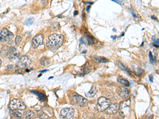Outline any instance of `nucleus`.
<instances>
[{
	"label": "nucleus",
	"instance_id": "obj_25",
	"mask_svg": "<svg viewBox=\"0 0 159 119\" xmlns=\"http://www.w3.org/2000/svg\"><path fill=\"white\" fill-rule=\"evenodd\" d=\"M14 65H11V64H10V65H8V66H7V69H8V70H12V69L14 68Z\"/></svg>",
	"mask_w": 159,
	"mask_h": 119
},
{
	"label": "nucleus",
	"instance_id": "obj_35",
	"mask_svg": "<svg viewBox=\"0 0 159 119\" xmlns=\"http://www.w3.org/2000/svg\"><path fill=\"white\" fill-rule=\"evenodd\" d=\"M1 64H2V60H0V66H1Z\"/></svg>",
	"mask_w": 159,
	"mask_h": 119
},
{
	"label": "nucleus",
	"instance_id": "obj_32",
	"mask_svg": "<svg viewBox=\"0 0 159 119\" xmlns=\"http://www.w3.org/2000/svg\"><path fill=\"white\" fill-rule=\"evenodd\" d=\"M152 18H154V19H156L157 20V18H155V17H154V16H152Z\"/></svg>",
	"mask_w": 159,
	"mask_h": 119
},
{
	"label": "nucleus",
	"instance_id": "obj_30",
	"mask_svg": "<svg viewBox=\"0 0 159 119\" xmlns=\"http://www.w3.org/2000/svg\"><path fill=\"white\" fill-rule=\"evenodd\" d=\"M89 9H90V6H87V12L89 11Z\"/></svg>",
	"mask_w": 159,
	"mask_h": 119
},
{
	"label": "nucleus",
	"instance_id": "obj_26",
	"mask_svg": "<svg viewBox=\"0 0 159 119\" xmlns=\"http://www.w3.org/2000/svg\"><path fill=\"white\" fill-rule=\"evenodd\" d=\"M146 119H153V116L152 115H150V116H148V117H146Z\"/></svg>",
	"mask_w": 159,
	"mask_h": 119
},
{
	"label": "nucleus",
	"instance_id": "obj_16",
	"mask_svg": "<svg viewBox=\"0 0 159 119\" xmlns=\"http://www.w3.org/2000/svg\"><path fill=\"white\" fill-rule=\"evenodd\" d=\"M25 117H26L27 119H32L33 117H34V113H33V111H31V110H27V111L25 112L24 114Z\"/></svg>",
	"mask_w": 159,
	"mask_h": 119
},
{
	"label": "nucleus",
	"instance_id": "obj_22",
	"mask_svg": "<svg viewBox=\"0 0 159 119\" xmlns=\"http://www.w3.org/2000/svg\"><path fill=\"white\" fill-rule=\"evenodd\" d=\"M21 41H22V37H21V36H17L16 38H15V45H18L20 43H21Z\"/></svg>",
	"mask_w": 159,
	"mask_h": 119
},
{
	"label": "nucleus",
	"instance_id": "obj_4",
	"mask_svg": "<svg viewBox=\"0 0 159 119\" xmlns=\"http://www.w3.org/2000/svg\"><path fill=\"white\" fill-rule=\"evenodd\" d=\"M71 102L74 105L79 106V107H85L87 105V100L79 95L74 94L71 97Z\"/></svg>",
	"mask_w": 159,
	"mask_h": 119
},
{
	"label": "nucleus",
	"instance_id": "obj_13",
	"mask_svg": "<svg viewBox=\"0 0 159 119\" xmlns=\"http://www.w3.org/2000/svg\"><path fill=\"white\" fill-rule=\"evenodd\" d=\"M118 82L122 84L123 86L124 87H129L130 86V82L128 81L127 79H123V78H118Z\"/></svg>",
	"mask_w": 159,
	"mask_h": 119
},
{
	"label": "nucleus",
	"instance_id": "obj_15",
	"mask_svg": "<svg viewBox=\"0 0 159 119\" xmlns=\"http://www.w3.org/2000/svg\"><path fill=\"white\" fill-rule=\"evenodd\" d=\"M37 116L41 119H48L49 118L48 114H45L44 111H42V110H38V111H37Z\"/></svg>",
	"mask_w": 159,
	"mask_h": 119
},
{
	"label": "nucleus",
	"instance_id": "obj_29",
	"mask_svg": "<svg viewBox=\"0 0 159 119\" xmlns=\"http://www.w3.org/2000/svg\"><path fill=\"white\" fill-rule=\"evenodd\" d=\"M132 15H133L134 17H135V18H136V15L135 14V13H134V12H132Z\"/></svg>",
	"mask_w": 159,
	"mask_h": 119
},
{
	"label": "nucleus",
	"instance_id": "obj_20",
	"mask_svg": "<svg viewBox=\"0 0 159 119\" xmlns=\"http://www.w3.org/2000/svg\"><path fill=\"white\" fill-rule=\"evenodd\" d=\"M118 64H119V67H121V68L123 69V70H124L125 71H127L128 74H131V72H130V71L128 70V68H127V67L126 66H125L124 64H123V63H121L120 61H118Z\"/></svg>",
	"mask_w": 159,
	"mask_h": 119
},
{
	"label": "nucleus",
	"instance_id": "obj_21",
	"mask_svg": "<svg viewBox=\"0 0 159 119\" xmlns=\"http://www.w3.org/2000/svg\"><path fill=\"white\" fill-rule=\"evenodd\" d=\"M149 57H150V62H151L152 63H155L156 59L153 57V54H152V53H151V52H150V53H149Z\"/></svg>",
	"mask_w": 159,
	"mask_h": 119
},
{
	"label": "nucleus",
	"instance_id": "obj_9",
	"mask_svg": "<svg viewBox=\"0 0 159 119\" xmlns=\"http://www.w3.org/2000/svg\"><path fill=\"white\" fill-rule=\"evenodd\" d=\"M118 93L119 96L123 99H127L130 97V91L125 87H119L118 88Z\"/></svg>",
	"mask_w": 159,
	"mask_h": 119
},
{
	"label": "nucleus",
	"instance_id": "obj_7",
	"mask_svg": "<svg viewBox=\"0 0 159 119\" xmlns=\"http://www.w3.org/2000/svg\"><path fill=\"white\" fill-rule=\"evenodd\" d=\"M61 116L62 118L72 119L74 114V110L72 108H64L61 110Z\"/></svg>",
	"mask_w": 159,
	"mask_h": 119
},
{
	"label": "nucleus",
	"instance_id": "obj_14",
	"mask_svg": "<svg viewBox=\"0 0 159 119\" xmlns=\"http://www.w3.org/2000/svg\"><path fill=\"white\" fill-rule=\"evenodd\" d=\"M32 93H33V94H35L37 95V97L39 98V99L41 100V101H45L46 100V97H45V95L44 94H42V93H40L38 91H31Z\"/></svg>",
	"mask_w": 159,
	"mask_h": 119
},
{
	"label": "nucleus",
	"instance_id": "obj_11",
	"mask_svg": "<svg viewBox=\"0 0 159 119\" xmlns=\"http://www.w3.org/2000/svg\"><path fill=\"white\" fill-rule=\"evenodd\" d=\"M119 106L118 104H111L109 107H107V109L105 110L106 113L107 114H115L119 111Z\"/></svg>",
	"mask_w": 159,
	"mask_h": 119
},
{
	"label": "nucleus",
	"instance_id": "obj_34",
	"mask_svg": "<svg viewBox=\"0 0 159 119\" xmlns=\"http://www.w3.org/2000/svg\"><path fill=\"white\" fill-rule=\"evenodd\" d=\"M154 47H156V48H158V46L156 45H154Z\"/></svg>",
	"mask_w": 159,
	"mask_h": 119
},
{
	"label": "nucleus",
	"instance_id": "obj_27",
	"mask_svg": "<svg viewBox=\"0 0 159 119\" xmlns=\"http://www.w3.org/2000/svg\"><path fill=\"white\" fill-rule=\"evenodd\" d=\"M150 81L153 82V76L152 75H150Z\"/></svg>",
	"mask_w": 159,
	"mask_h": 119
},
{
	"label": "nucleus",
	"instance_id": "obj_18",
	"mask_svg": "<svg viewBox=\"0 0 159 119\" xmlns=\"http://www.w3.org/2000/svg\"><path fill=\"white\" fill-rule=\"evenodd\" d=\"M96 91H97V90H96V87H95V86H93L92 87H91V91L87 94V97H93V96L95 95Z\"/></svg>",
	"mask_w": 159,
	"mask_h": 119
},
{
	"label": "nucleus",
	"instance_id": "obj_17",
	"mask_svg": "<svg viewBox=\"0 0 159 119\" xmlns=\"http://www.w3.org/2000/svg\"><path fill=\"white\" fill-rule=\"evenodd\" d=\"M11 115L13 118H16V119H22V114H21L18 111H14L11 114Z\"/></svg>",
	"mask_w": 159,
	"mask_h": 119
},
{
	"label": "nucleus",
	"instance_id": "obj_12",
	"mask_svg": "<svg viewBox=\"0 0 159 119\" xmlns=\"http://www.w3.org/2000/svg\"><path fill=\"white\" fill-rule=\"evenodd\" d=\"M93 60L95 61L96 63H106L108 62V60L105 57H92Z\"/></svg>",
	"mask_w": 159,
	"mask_h": 119
},
{
	"label": "nucleus",
	"instance_id": "obj_3",
	"mask_svg": "<svg viewBox=\"0 0 159 119\" xmlns=\"http://www.w3.org/2000/svg\"><path fill=\"white\" fill-rule=\"evenodd\" d=\"M111 104V101L107 98L100 97L97 102V110L99 111H105Z\"/></svg>",
	"mask_w": 159,
	"mask_h": 119
},
{
	"label": "nucleus",
	"instance_id": "obj_5",
	"mask_svg": "<svg viewBox=\"0 0 159 119\" xmlns=\"http://www.w3.org/2000/svg\"><path fill=\"white\" fill-rule=\"evenodd\" d=\"M31 63L30 59L27 56H22L20 58L18 63H17V67L18 69H25L27 67H29Z\"/></svg>",
	"mask_w": 159,
	"mask_h": 119
},
{
	"label": "nucleus",
	"instance_id": "obj_28",
	"mask_svg": "<svg viewBox=\"0 0 159 119\" xmlns=\"http://www.w3.org/2000/svg\"><path fill=\"white\" fill-rule=\"evenodd\" d=\"M49 70H43V71H40V72H41V73H42V72H46V71H48Z\"/></svg>",
	"mask_w": 159,
	"mask_h": 119
},
{
	"label": "nucleus",
	"instance_id": "obj_6",
	"mask_svg": "<svg viewBox=\"0 0 159 119\" xmlns=\"http://www.w3.org/2000/svg\"><path fill=\"white\" fill-rule=\"evenodd\" d=\"M13 33H10L6 28H3L0 33V41H8L13 38Z\"/></svg>",
	"mask_w": 159,
	"mask_h": 119
},
{
	"label": "nucleus",
	"instance_id": "obj_1",
	"mask_svg": "<svg viewBox=\"0 0 159 119\" xmlns=\"http://www.w3.org/2000/svg\"><path fill=\"white\" fill-rule=\"evenodd\" d=\"M63 42H64L63 36L61 34H57V33H54V34H52L49 37L46 46L50 50L54 51L59 49L63 45Z\"/></svg>",
	"mask_w": 159,
	"mask_h": 119
},
{
	"label": "nucleus",
	"instance_id": "obj_31",
	"mask_svg": "<svg viewBox=\"0 0 159 119\" xmlns=\"http://www.w3.org/2000/svg\"><path fill=\"white\" fill-rule=\"evenodd\" d=\"M77 14H78V12L77 11H75V15H77Z\"/></svg>",
	"mask_w": 159,
	"mask_h": 119
},
{
	"label": "nucleus",
	"instance_id": "obj_23",
	"mask_svg": "<svg viewBox=\"0 0 159 119\" xmlns=\"http://www.w3.org/2000/svg\"><path fill=\"white\" fill-rule=\"evenodd\" d=\"M33 22H34V19H33V18H29L26 20V25H32L33 23Z\"/></svg>",
	"mask_w": 159,
	"mask_h": 119
},
{
	"label": "nucleus",
	"instance_id": "obj_2",
	"mask_svg": "<svg viewBox=\"0 0 159 119\" xmlns=\"http://www.w3.org/2000/svg\"><path fill=\"white\" fill-rule=\"evenodd\" d=\"M9 107L11 110H23L26 108V106L25 105V103L22 100H20L18 99H11Z\"/></svg>",
	"mask_w": 159,
	"mask_h": 119
},
{
	"label": "nucleus",
	"instance_id": "obj_19",
	"mask_svg": "<svg viewBox=\"0 0 159 119\" xmlns=\"http://www.w3.org/2000/svg\"><path fill=\"white\" fill-rule=\"evenodd\" d=\"M40 63L42 66H46L49 64V60L46 57H43L41 58V60H40Z\"/></svg>",
	"mask_w": 159,
	"mask_h": 119
},
{
	"label": "nucleus",
	"instance_id": "obj_33",
	"mask_svg": "<svg viewBox=\"0 0 159 119\" xmlns=\"http://www.w3.org/2000/svg\"><path fill=\"white\" fill-rule=\"evenodd\" d=\"M115 37H116L115 36H112V37H111V38H113V39H115Z\"/></svg>",
	"mask_w": 159,
	"mask_h": 119
},
{
	"label": "nucleus",
	"instance_id": "obj_24",
	"mask_svg": "<svg viewBox=\"0 0 159 119\" xmlns=\"http://www.w3.org/2000/svg\"><path fill=\"white\" fill-rule=\"evenodd\" d=\"M152 39H153V41L155 42V43H157V45H158V37H156L155 36H154L152 37Z\"/></svg>",
	"mask_w": 159,
	"mask_h": 119
},
{
	"label": "nucleus",
	"instance_id": "obj_10",
	"mask_svg": "<svg viewBox=\"0 0 159 119\" xmlns=\"http://www.w3.org/2000/svg\"><path fill=\"white\" fill-rule=\"evenodd\" d=\"M8 57H9V59L12 60H14L18 59L19 57V53L18 52V50L14 47L10 48L9 52H8Z\"/></svg>",
	"mask_w": 159,
	"mask_h": 119
},
{
	"label": "nucleus",
	"instance_id": "obj_8",
	"mask_svg": "<svg viewBox=\"0 0 159 119\" xmlns=\"http://www.w3.org/2000/svg\"><path fill=\"white\" fill-rule=\"evenodd\" d=\"M44 41V37L42 34H38L35 36L32 39V47L33 48H37L40 45H42Z\"/></svg>",
	"mask_w": 159,
	"mask_h": 119
}]
</instances>
